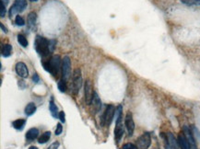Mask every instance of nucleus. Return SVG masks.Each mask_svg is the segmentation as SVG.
Listing matches in <instances>:
<instances>
[{"label":"nucleus","mask_w":200,"mask_h":149,"mask_svg":"<svg viewBox=\"0 0 200 149\" xmlns=\"http://www.w3.org/2000/svg\"><path fill=\"white\" fill-rule=\"evenodd\" d=\"M56 43V41H48L44 37L37 35L34 41V48L42 57H47L53 53Z\"/></svg>","instance_id":"obj_1"},{"label":"nucleus","mask_w":200,"mask_h":149,"mask_svg":"<svg viewBox=\"0 0 200 149\" xmlns=\"http://www.w3.org/2000/svg\"><path fill=\"white\" fill-rule=\"evenodd\" d=\"M43 66L45 71L53 74L55 77H58L61 66V58L59 55H54L49 61L43 62Z\"/></svg>","instance_id":"obj_2"},{"label":"nucleus","mask_w":200,"mask_h":149,"mask_svg":"<svg viewBox=\"0 0 200 149\" xmlns=\"http://www.w3.org/2000/svg\"><path fill=\"white\" fill-rule=\"evenodd\" d=\"M115 106L113 105H108L106 107V110L104 111V113L102 114V122H101V124L102 126H106V127H109L113 122V119L115 117Z\"/></svg>","instance_id":"obj_3"},{"label":"nucleus","mask_w":200,"mask_h":149,"mask_svg":"<svg viewBox=\"0 0 200 149\" xmlns=\"http://www.w3.org/2000/svg\"><path fill=\"white\" fill-rule=\"evenodd\" d=\"M72 80H73L72 92L74 95H77L79 92V89L82 86V74H81V70L79 68H77L74 70Z\"/></svg>","instance_id":"obj_4"},{"label":"nucleus","mask_w":200,"mask_h":149,"mask_svg":"<svg viewBox=\"0 0 200 149\" xmlns=\"http://www.w3.org/2000/svg\"><path fill=\"white\" fill-rule=\"evenodd\" d=\"M27 7V0H15L14 4L11 6L10 9H9V16H15L16 14L21 13L25 10V8Z\"/></svg>","instance_id":"obj_5"},{"label":"nucleus","mask_w":200,"mask_h":149,"mask_svg":"<svg viewBox=\"0 0 200 149\" xmlns=\"http://www.w3.org/2000/svg\"><path fill=\"white\" fill-rule=\"evenodd\" d=\"M151 144V138L150 135L148 133H144L142 135H140L136 140V147L137 149H148L150 147Z\"/></svg>","instance_id":"obj_6"},{"label":"nucleus","mask_w":200,"mask_h":149,"mask_svg":"<svg viewBox=\"0 0 200 149\" xmlns=\"http://www.w3.org/2000/svg\"><path fill=\"white\" fill-rule=\"evenodd\" d=\"M84 93H85V102H86V104L87 105H91L94 91H93L91 82L90 80H86L85 87H84Z\"/></svg>","instance_id":"obj_7"},{"label":"nucleus","mask_w":200,"mask_h":149,"mask_svg":"<svg viewBox=\"0 0 200 149\" xmlns=\"http://www.w3.org/2000/svg\"><path fill=\"white\" fill-rule=\"evenodd\" d=\"M71 74V61L68 56H65L62 61V76L63 79L67 80Z\"/></svg>","instance_id":"obj_8"},{"label":"nucleus","mask_w":200,"mask_h":149,"mask_svg":"<svg viewBox=\"0 0 200 149\" xmlns=\"http://www.w3.org/2000/svg\"><path fill=\"white\" fill-rule=\"evenodd\" d=\"M183 134L185 135V136L186 137L188 143L190 144L191 149H197V145H196V139L194 136V134L192 132V130L188 127V126H184L183 128Z\"/></svg>","instance_id":"obj_9"},{"label":"nucleus","mask_w":200,"mask_h":149,"mask_svg":"<svg viewBox=\"0 0 200 149\" xmlns=\"http://www.w3.org/2000/svg\"><path fill=\"white\" fill-rule=\"evenodd\" d=\"M125 125H126V128L128 132V135L132 136L134 134V130H135V123H134L133 116L130 112H127V114L126 115Z\"/></svg>","instance_id":"obj_10"},{"label":"nucleus","mask_w":200,"mask_h":149,"mask_svg":"<svg viewBox=\"0 0 200 149\" xmlns=\"http://www.w3.org/2000/svg\"><path fill=\"white\" fill-rule=\"evenodd\" d=\"M15 70H16V73L18 74L19 76L22 77V78H26L28 77L29 75V70H28V67L27 66L22 63V62H19L16 66H15Z\"/></svg>","instance_id":"obj_11"},{"label":"nucleus","mask_w":200,"mask_h":149,"mask_svg":"<svg viewBox=\"0 0 200 149\" xmlns=\"http://www.w3.org/2000/svg\"><path fill=\"white\" fill-rule=\"evenodd\" d=\"M92 113L96 114L97 112L100 111L101 108H102V101L98 96V94L94 91V95H93V99H92Z\"/></svg>","instance_id":"obj_12"},{"label":"nucleus","mask_w":200,"mask_h":149,"mask_svg":"<svg viewBox=\"0 0 200 149\" xmlns=\"http://www.w3.org/2000/svg\"><path fill=\"white\" fill-rule=\"evenodd\" d=\"M123 135H124L123 125L121 124V123H116V126H115V139H116L117 143H119L121 141Z\"/></svg>","instance_id":"obj_13"},{"label":"nucleus","mask_w":200,"mask_h":149,"mask_svg":"<svg viewBox=\"0 0 200 149\" xmlns=\"http://www.w3.org/2000/svg\"><path fill=\"white\" fill-rule=\"evenodd\" d=\"M178 145L181 147V149H191L190 144L188 143L186 137L185 136L184 134H180L178 136Z\"/></svg>","instance_id":"obj_14"},{"label":"nucleus","mask_w":200,"mask_h":149,"mask_svg":"<svg viewBox=\"0 0 200 149\" xmlns=\"http://www.w3.org/2000/svg\"><path fill=\"white\" fill-rule=\"evenodd\" d=\"M39 136V130L37 128H31L26 134V139L28 141H33Z\"/></svg>","instance_id":"obj_15"},{"label":"nucleus","mask_w":200,"mask_h":149,"mask_svg":"<svg viewBox=\"0 0 200 149\" xmlns=\"http://www.w3.org/2000/svg\"><path fill=\"white\" fill-rule=\"evenodd\" d=\"M12 54V46L8 43L4 44L2 46V50H1V54L3 57H9Z\"/></svg>","instance_id":"obj_16"},{"label":"nucleus","mask_w":200,"mask_h":149,"mask_svg":"<svg viewBox=\"0 0 200 149\" xmlns=\"http://www.w3.org/2000/svg\"><path fill=\"white\" fill-rule=\"evenodd\" d=\"M36 19H37V16L34 12H31L28 15V26L31 29H34L36 24Z\"/></svg>","instance_id":"obj_17"},{"label":"nucleus","mask_w":200,"mask_h":149,"mask_svg":"<svg viewBox=\"0 0 200 149\" xmlns=\"http://www.w3.org/2000/svg\"><path fill=\"white\" fill-rule=\"evenodd\" d=\"M36 111V106L33 102H30L25 107V114L27 116H31Z\"/></svg>","instance_id":"obj_18"},{"label":"nucleus","mask_w":200,"mask_h":149,"mask_svg":"<svg viewBox=\"0 0 200 149\" xmlns=\"http://www.w3.org/2000/svg\"><path fill=\"white\" fill-rule=\"evenodd\" d=\"M25 123H26V120L18 119V120H16V121H14L12 123V125L16 130H22L24 128V126H25Z\"/></svg>","instance_id":"obj_19"},{"label":"nucleus","mask_w":200,"mask_h":149,"mask_svg":"<svg viewBox=\"0 0 200 149\" xmlns=\"http://www.w3.org/2000/svg\"><path fill=\"white\" fill-rule=\"evenodd\" d=\"M51 138V133L50 132H44L38 139L39 144H45L49 141V139Z\"/></svg>","instance_id":"obj_20"},{"label":"nucleus","mask_w":200,"mask_h":149,"mask_svg":"<svg viewBox=\"0 0 200 149\" xmlns=\"http://www.w3.org/2000/svg\"><path fill=\"white\" fill-rule=\"evenodd\" d=\"M49 108H50V111H51V114H52V116L54 117V118H56L57 116H59V114H58V110H57V107H56V105L54 103V100H53V99H51V101H50V104H49Z\"/></svg>","instance_id":"obj_21"},{"label":"nucleus","mask_w":200,"mask_h":149,"mask_svg":"<svg viewBox=\"0 0 200 149\" xmlns=\"http://www.w3.org/2000/svg\"><path fill=\"white\" fill-rule=\"evenodd\" d=\"M18 42L22 46V47H27L28 46V41L26 39L25 36L21 35V34H19L18 35Z\"/></svg>","instance_id":"obj_22"},{"label":"nucleus","mask_w":200,"mask_h":149,"mask_svg":"<svg viewBox=\"0 0 200 149\" xmlns=\"http://www.w3.org/2000/svg\"><path fill=\"white\" fill-rule=\"evenodd\" d=\"M57 87H58V89L60 92H66L67 90V83H66V80L65 79H61L59 80L58 84H57Z\"/></svg>","instance_id":"obj_23"},{"label":"nucleus","mask_w":200,"mask_h":149,"mask_svg":"<svg viewBox=\"0 0 200 149\" xmlns=\"http://www.w3.org/2000/svg\"><path fill=\"white\" fill-rule=\"evenodd\" d=\"M181 2L187 6H200V0H181Z\"/></svg>","instance_id":"obj_24"},{"label":"nucleus","mask_w":200,"mask_h":149,"mask_svg":"<svg viewBox=\"0 0 200 149\" xmlns=\"http://www.w3.org/2000/svg\"><path fill=\"white\" fill-rule=\"evenodd\" d=\"M15 23L17 26H19V27H22L25 25V20L23 19V18L19 15H17L16 18H15Z\"/></svg>","instance_id":"obj_25"},{"label":"nucleus","mask_w":200,"mask_h":149,"mask_svg":"<svg viewBox=\"0 0 200 149\" xmlns=\"http://www.w3.org/2000/svg\"><path fill=\"white\" fill-rule=\"evenodd\" d=\"M62 131H63V126L61 125V123H58L57 126H56L55 135H60L62 134Z\"/></svg>","instance_id":"obj_26"},{"label":"nucleus","mask_w":200,"mask_h":149,"mask_svg":"<svg viewBox=\"0 0 200 149\" xmlns=\"http://www.w3.org/2000/svg\"><path fill=\"white\" fill-rule=\"evenodd\" d=\"M123 149H137V147L134 144L131 143H127V144H125L123 146Z\"/></svg>","instance_id":"obj_27"},{"label":"nucleus","mask_w":200,"mask_h":149,"mask_svg":"<svg viewBox=\"0 0 200 149\" xmlns=\"http://www.w3.org/2000/svg\"><path fill=\"white\" fill-rule=\"evenodd\" d=\"M0 16L1 18H4L6 16V5L1 2V9H0Z\"/></svg>","instance_id":"obj_28"},{"label":"nucleus","mask_w":200,"mask_h":149,"mask_svg":"<svg viewBox=\"0 0 200 149\" xmlns=\"http://www.w3.org/2000/svg\"><path fill=\"white\" fill-rule=\"evenodd\" d=\"M59 119H60V121H61V123H65V122H66V119H65V113H64V111H60L59 112Z\"/></svg>","instance_id":"obj_29"},{"label":"nucleus","mask_w":200,"mask_h":149,"mask_svg":"<svg viewBox=\"0 0 200 149\" xmlns=\"http://www.w3.org/2000/svg\"><path fill=\"white\" fill-rule=\"evenodd\" d=\"M59 147V143L58 142H55L53 143L50 147H49V149H57Z\"/></svg>","instance_id":"obj_30"},{"label":"nucleus","mask_w":200,"mask_h":149,"mask_svg":"<svg viewBox=\"0 0 200 149\" xmlns=\"http://www.w3.org/2000/svg\"><path fill=\"white\" fill-rule=\"evenodd\" d=\"M32 80H33V82H34V83H38V82L40 81V78H39L38 74H33V76H32Z\"/></svg>","instance_id":"obj_31"},{"label":"nucleus","mask_w":200,"mask_h":149,"mask_svg":"<svg viewBox=\"0 0 200 149\" xmlns=\"http://www.w3.org/2000/svg\"><path fill=\"white\" fill-rule=\"evenodd\" d=\"M0 26H1V29H2V30H3L5 33H7V29H6V28L4 25H3V23H1V24H0Z\"/></svg>","instance_id":"obj_32"},{"label":"nucleus","mask_w":200,"mask_h":149,"mask_svg":"<svg viewBox=\"0 0 200 149\" xmlns=\"http://www.w3.org/2000/svg\"><path fill=\"white\" fill-rule=\"evenodd\" d=\"M1 2H2V3H4V4L6 6V5H7V3H8V0H1Z\"/></svg>","instance_id":"obj_33"},{"label":"nucleus","mask_w":200,"mask_h":149,"mask_svg":"<svg viewBox=\"0 0 200 149\" xmlns=\"http://www.w3.org/2000/svg\"><path fill=\"white\" fill-rule=\"evenodd\" d=\"M29 149H38V148H37L36 147H31Z\"/></svg>","instance_id":"obj_34"},{"label":"nucleus","mask_w":200,"mask_h":149,"mask_svg":"<svg viewBox=\"0 0 200 149\" xmlns=\"http://www.w3.org/2000/svg\"><path fill=\"white\" fill-rule=\"evenodd\" d=\"M30 1H31V2H36V1H38V0H30Z\"/></svg>","instance_id":"obj_35"}]
</instances>
